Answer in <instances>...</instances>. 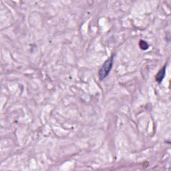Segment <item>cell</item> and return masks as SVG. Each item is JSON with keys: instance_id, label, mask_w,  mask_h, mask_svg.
I'll use <instances>...</instances> for the list:
<instances>
[{"instance_id": "cell-2", "label": "cell", "mask_w": 171, "mask_h": 171, "mask_svg": "<svg viewBox=\"0 0 171 171\" xmlns=\"http://www.w3.org/2000/svg\"><path fill=\"white\" fill-rule=\"evenodd\" d=\"M166 72V65L162 67V68L159 70V72L157 73V76H156V80L157 82L161 83L163 80V78H165Z\"/></svg>"}, {"instance_id": "cell-1", "label": "cell", "mask_w": 171, "mask_h": 171, "mask_svg": "<svg viewBox=\"0 0 171 171\" xmlns=\"http://www.w3.org/2000/svg\"><path fill=\"white\" fill-rule=\"evenodd\" d=\"M113 61H114V56H111L108 60H106L104 63L103 66L100 69L98 72L99 79L100 80H103L106 76H107L110 72L111 71L113 66Z\"/></svg>"}, {"instance_id": "cell-3", "label": "cell", "mask_w": 171, "mask_h": 171, "mask_svg": "<svg viewBox=\"0 0 171 171\" xmlns=\"http://www.w3.org/2000/svg\"><path fill=\"white\" fill-rule=\"evenodd\" d=\"M139 46L141 49L142 50H147V49L148 48V44L147 41H144V40H140L139 42Z\"/></svg>"}]
</instances>
